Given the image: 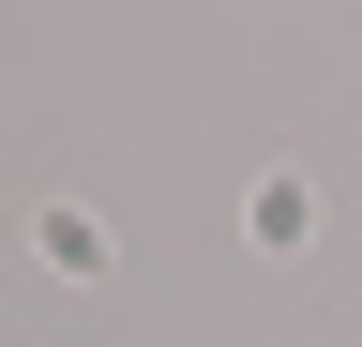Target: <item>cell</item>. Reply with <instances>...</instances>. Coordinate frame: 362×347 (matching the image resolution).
<instances>
[{
	"instance_id": "1",
	"label": "cell",
	"mask_w": 362,
	"mask_h": 347,
	"mask_svg": "<svg viewBox=\"0 0 362 347\" xmlns=\"http://www.w3.org/2000/svg\"><path fill=\"white\" fill-rule=\"evenodd\" d=\"M242 242L257 257H302L317 242V182H302V166H257V182H242Z\"/></svg>"
},
{
	"instance_id": "2",
	"label": "cell",
	"mask_w": 362,
	"mask_h": 347,
	"mask_svg": "<svg viewBox=\"0 0 362 347\" xmlns=\"http://www.w3.org/2000/svg\"><path fill=\"white\" fill-rule=\"evenodd\" d=\"M30 257H45L61 287H90V272H106V211H90V196H45V211H30Z\"/></svg>"
}]
</instances>
